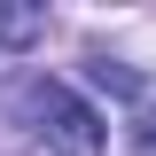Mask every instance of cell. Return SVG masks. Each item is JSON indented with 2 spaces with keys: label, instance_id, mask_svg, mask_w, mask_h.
I'll use <instances>...</instances> for the list:
<instances>
[{
  "label": "cell",
  "instance_id": "1",
  "mask_svg": "<svg viewBox=\"0 0 156 156\" xmlns=\"http://www.w3.org/2000/svg\"><path fill=\"white\" fill-rule=\"evenodd\" d=\"M31 117H39V140L55 156H101L109 125H101L94 101H78L62 78H31Z\"/></svg>",
  "mask_w": 156,
  "mask_h": 156
},
{
  "label": "cell",
  "instance_id": "2",
  "mask_svg": "<svg viewBox=\"0 0 156 156\" xmlns=\"http://www.w3.org/2000/svg\"><path fill=\"white\" fill-rule=\"evenodd\" d=\"M47 31V8H23V0H0V47H31Z\"/></svg>",
  "mask_w": 156,
  "mask_h": 156
},
{
  "label": "cell",
  "instance_id": "3",
  "mask_svg": "<svg viewBox=\"0 0 156 156\" xmlns=\"http://www.w3.org/2000/svg\"><path fill=\"white\" fill-rule=\"evenodd\" d=\"M133 148H140V156H156V101L133 117Z\"/></svg>",
  "mask_w": 156,
  "mask_h": 156
}]
</instances>
